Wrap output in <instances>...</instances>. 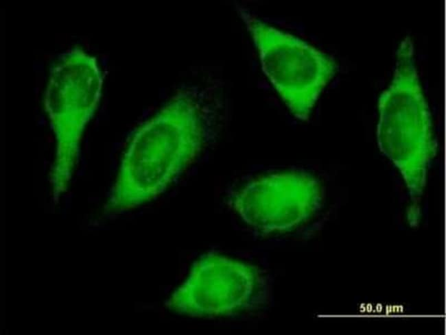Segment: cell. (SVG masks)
<instances>
[{
    "label": "cell",
    "instance_id": "obj_1",
    "mask_svg": "<svg viewBox=\"0 0 446 335\" xmlns=\"http://www.w3.org/2000/svg\"><path fill=\"white\" fill-rule=\"evenodd\" d=\"M379 110L380 150L408 181H421L435 154L436 143L409 37L397 50L393 78L379 97Z\"/></svg>",
    "mask_w": 446,
    "mask_h": 335
},
{
    "label": "cell",
    "instance_id": "obj_2",
    "mask_svg": "<svg viewBox=\"0 0 446 335\" xmlns=\"http://www.w3.org/2000/svg\"><path fill=\"white\" fill-rule=\"evenodd\" d=\"M198 113L186 99L168 105L154 123L152 152L121 185L119 203H132L161 193L191 162L202 138Z\"/></svg>",
    "mask_w": 446,
    "mask_h": 335
},
{
    "label": "cell",
    "instance_id": "obj_3",
    "mask_svg": "<svg viewBox=\"0 0 446 335\" xmlns=\"http://www.w3.org/2000/svg\"><path fill=\"white\" fill-rule=\"evenodd\" d=\"M264 70L292 111L306 119L336 71L333 60L294 36L255 23Z\"/></svg>",
    "mask_w": 446,
    "mask_h": 335
},
{
    "label": "cell",
    "instance_id": "obj_4",
    "mask_svg": "<svg viewBox=\"0 0 446 335\" xmlns=\"http://www.w3.org/2000/svg\"><path fill=\"white\" fill-rule=\"evenodd\" d=\"M254 269L218 254H207L193 266L185 281L172 294L167 306L191 317L228 315L246 308L257 288Z\"/></svg>",
    "mask_w": 446,
    "mask_h": 335
},
{
    "label": "cell",
    "instance_id": "obj_5",
    "mask_svg": "<svg viewBox=\"0 0 446 335\" xmlns=\"http://www.w3.org/2000/svg\"><path fill=\"white\" fill-rule=\"evenodd\" d=\"M317 185L298 173L260 176L233 195V206L242 219L261 233L287 230L304 219L316 203Z\"/></svg>",
    "mask_w": 446,
    "mask_h": 335
}]
</instances>
